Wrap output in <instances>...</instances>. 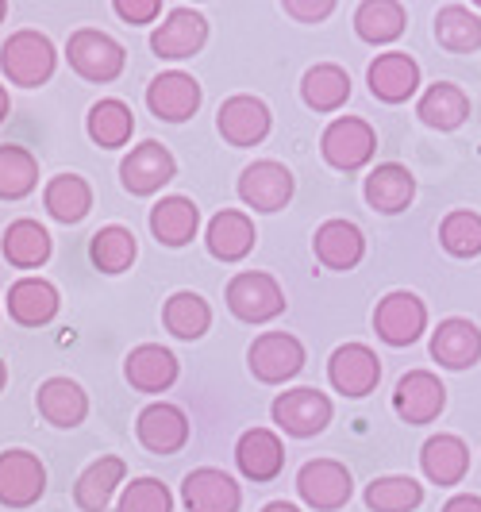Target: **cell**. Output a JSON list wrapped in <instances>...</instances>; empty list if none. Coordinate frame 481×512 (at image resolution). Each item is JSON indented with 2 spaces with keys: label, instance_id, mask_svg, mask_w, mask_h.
<instances>
[{
  "label": "cell",
  "instance_id": "cell-7",
  "mask_svg": "<svg viewBox=\"0 0 481 512\" xmlns=\"http://www.w3.org/2000/svg\"><path fill=\"white\" fill-rule=\"evenodd\" d=\"M274 424H278L285 436H297V439H308V436H320L324 428L331 424V401L320 393V389H289V393H278V401H274Z\"/></svg>",
  "mask_w": 481,
  "mask_h": 512
},
{
  "label": "cell",
  "instance_id": "cell-40",
  "mask_svg": "<svg viewBox=\"0 0 481 512\" xmlns=\"http://www.w3.org/2000/svg\"><path fill=\"white\" fill-rule=\"evenodd\" d=\"M435 39L439 47L455 54H470L481 47V20L466 8V4H447L439 16H435Z\"/></svg>",
  "mask_w": 481,
  "mask_h": 512
},
{
  "label": "cell",
  "instance_id": "cell-32",
  "mask_svg": "<svg viewBox=\"0 0 481 512\" xmlns=\"http://www.w3.org/2000/svg\"><path fill=\"white\" fill-rule=\"evenodd\" d=\"M416 116L435 131H455L470 116V97L458 89L455 81H435L416 104Z\"/></svg>",
  "mask_w": 481,
  "mask_h": 512
},
{
  "label": "cell",
  "instance_id": "cell-16",
  "mask_svg": "<svg viewBox=\"0 0 481 512\" xmlns=\"http://www.w3.org/2000/svg\"><path fill=\"white\" fill-rule=\"evenodd\" d=\"M204 39H208V24H204V16L197 8H170V16L158 24V31L151 35V51L158 58H170V62H178V58H193V54L204 47Z\"/></svg>",
  "mask_w": 481,
  "mask_h": 512
},
{
  "label": "cell",
  "instance_id": "cell-50",
  "mask_svg": "<svg viewBox=\"0 0 481 512\" xmlns=\"http://www.w3.org/2000/svg\"><path fill=\"white\" fill-rule=\"evenodd\" d=\"M4 16H8V4H4V0H0V24H4Z\"/></svg>",
  "mask_w": 481,
  "mask_h": 512
},
{
  "label": "cell",
  "instance_id": "cell-37",
  "mask_svg": "<svg viewBox=\"0 0 481 512\" xmlns=\"http://www.w3.org/2000/svg\"><path fill=\"white\" fill-rule=\"evenodd\" d=\"M162 324H166V332L178 335V339H201L208 328H212V308L204 301L201 293H189V289H181L174 293L166 308H162Z\"/></svg>",
  "mask_w": 481,
  "mask_h": 512
},
{
  "label": "cell",
  "instance_id": "cell-22",
  "mask_svg": "<svg viewBox=\"0 0 481 512\" xmlns=\"http://www.w3.org/2000/svg\"><path fill=\"white\" fill-rule=\"evenodd\" d=\"M254 239H258L254 220L247 212H235V208L216 212V216L208 220V231H204L208 251H212V258H220V262H239V258H247L254 251Z\"/></svg>",
  "mask_w": 481,
  "mask_h": 512
},
{
  "label": "cell",
  "instance_id": "cell-9",
  "mask_svg": "<svg viewBox=\"0 0 481 512\" xmlns=\"http://www.w3.org/2000/svg\"><path fill=\"white\" fill-rule=\"evenodd\" d=\"M174 174H178L174 154L166 151L162 143H154V139L131 147V154L120 162V181H124V189L131 197H151L162 185H170Z\"/></svg>",
  "mask_w": 481,
  "mask_h": 512
},
{
  "label": "cell",
  "instance_id": "cell-17",
  "mask_svg": "<svg viewBox=\"0 0 481 512\" xmlns=\"http://www.w3.org/2000/svg\"><path fill=\"white\" fill-rule=\"evenodd\" d=\"M135 436H139V443L151 455H178L181 447L189 443V416L178 405L154 401V405H147V409L139 412Z\"/></svg>",
  "mask_w": 481,
  "mask_h": 512
},
{
  "label": "cell",
  "instance_id": "cell-18",
  "mask_svg": "<svg viewBox=\"0 0 481 512\" xmlns=\"http://www.w3.org/2000/svg\"><path fill=\"white\" fill-rule=\"evenodd\" d=\"M216 128L228 139L231 147H258L266 135H270V108L258 97H228L220 104V116H216Z\"/></svg>",
  "mask_w": 481,
  "mask_h": 512
},
{
  "label": "cell",
  "instance_id": "cell-27",
  "mask_svg": "<svg viewBox=\"0 0 481 512\" xmlns=\"http://www.w3.org/2000/svg\"><path fill=\"white\" fill-rule=\"evenodd\" d=\"M127 462L116 455H101L97 462H89L81 470V478L74 482V501L81 512H104L116 486H124Z\"/></svg>",
  "mask_w": 481,
  "mask_h": 512
},
{
  "label": "cell",
  "instance_id": "cell-1",
  "mask_svg": "<svg viewBox=\"0 0 481 512\" xmlns=\"http://www.w3.org/2000/svg\"><path fill=\"white\" fill-rule=\"evenodd\" d=\"M54 43L43 35V31H16L8 35V43L0 47V70L12 85H24V89H39L47 85L54 74Z\"/></svg>",
  "mask_w": 481,
  "mask_h": 512
},
{
  "label": "cell",
  "instance_id": "cell-43",
  "mask_svg": "<svg viewBox=\"0 0 481 512\" xmlns=\"http://www.w3.org/2000/svg\"><path fill=\"white\" fill-rule=\"evenodd\" d=\"M120 512H174V493L158 478H135L131 486H124Z\"/></svg>",
  "mask_w": 481,
  "mask_h": 512
},
{
  "label": "cell",
  "instance_id": "cell-10",
  "mask_svg": "<svg viewBox=\"0 0 481 512\" xmlns=\"http://www.w3.org/2000/svg\"><path fill=\"white\" fill-rule=\"evenodd\" d=\"M239 201L254 212H281L293 201V174L289 166H281L274 158L251 162L239 178Z\"/></svg>",
  "mask_w": 481,
  "mask_h": 512
},
{
  "label": "cell",
  "instance_id": "cell-38",
  "mask_svg": "<svg viewBox=\"0 0 481 512\" xmlns=\"http://www.w3.org/2000/svg\"><path fill=\"white\" fill-rule=\"evenodd\" d=\"M135 255H139V243L120 224H108L89 239V258L101 274H124V270H131Z\"/></svg>",
  "mask_w": 481,
  "mask_h": 512
},
{
  "label": "cell",
  "instance_id": "cell-45",
  "mask_svg": "<svg viewBox=\"0 0 481 512\" xmlns=\"http://www.w3.org/2000/svg\"><path fill=\"white\" fill-rule=\"evenodd\" d=\"M285 12H289L293 20L316 24V20H328L331 12H335V4H331V0H289V4H285Z\"/></svg>",
  "mask_w": 481,
  "mask_h": 512
},
{
  "label": "cell",
  "instance_id": "cell-28",
  "mask_svg": "<svg viewBox=\"0 0 481 512\" xmlns=\"http://www.w3.org/2000/svg\"><path fill=\"white\" fill-rule=\"evenodd\" d=\"M201 228V208L189 197H162L151 208V235L162 247H185L197 239Z\"/></svg>",
  "mask_w": 481,
  "mask_h": 512
},
{
  "label": "cell",
  "instance_id": "cell-48",
  "mask_svg": "<svg viewBox=\"0 0 481 512\" xmlns=\"http://www.w3.org/2000/svg\"><path fill=\"white\" fill-rule=\"evenodd\" d=\"M8 112H12V101H8V89H4V85H0V120H4V116H8Z\"/></svg>",
  "mask_w": 481,
  "mask_h": 512
},
{
  "label": "cell",
  "instance_id": "cell-25",
  "mask_svg": "<svg viewBox=\"0 0 481 512\" xmlns=\"http://www.w3.org/2000/svg\"><path fill=\"white\" fill-rule=\"evenodd\" d=\"M366 205L374 208V212H385V216H397V212H405L412 205V197H416V178L408 174V166L401 162H381L378 170L366 178Z\"/></svg>",
  "mask_w": 481,
  "mask_h": 512
},
{
  "label": "cell",
  "instance_id": "cell-24",
  "mask_svg": "<svg viewBox=\"0 0 481 512\" xmlns=\"http://www.w3.org/2000/svg\"><path fill=\"white\" fill-rule=\"evenodd\" d=\"M312 251L328 270H355L366 255V239H362V228L351 220H328L316 228Z\"/></svg>",
  "mask_w": 481,
  "mask_h": 512
},
{
  "label": "cell",
  "instance_id": "cell-21",
  "mask_svg": "<svg viewBox=\"0 0 481 512\" xmlns=\"http://www.w3.org/2000/svg\"><path fill=\"white\" fill-rule=\"evenodd\" d=\"M431 359L447 370H466L481 359V332L478 324L451 316L431 332Z\"/></svg>",
  "mask_w": 481,
  "mask_h": 512
},
{
  "label": "cell",
  "instance_id": "cell-44",
  "mask_svg": "<svg viewBox=\"0 0 481 512\" xmlns=\"http://www.w3.org/2000/svg\"><path fill=\"white\" fill-rule=\"evenodd\" d=\"M112 12L124 24H154V16L162 12V0H116Z\"/></svg>",
  "mask_w": 481,
  "mask_h": 512
},
{
  "label": "cell",
  "instance_id": "cell-26",
  "mask_svg": "<svg viewBox=\"0 0 481 512\" xmlns=\"http://www.w3.org/2000/svg\"><path fill=\"white\" fill-rule=\"evenodd\" d=\"M35 405H39V416L54 428H77L89 416V397L70 378H47L35 393Z\"/></svg>",
  "mask_w": 481,
  "mask_h": 512
},
{
  "label": "cell",
  "instance_id": "cell-46",
  "mask_svg": "<svg viewBox=\"0 0 481 512\" xmlns=\"http://www.w3.org/2000/svg\"><path fill=\"white\" fill-rule=\"evenodd\" d=\"M443 512H481V497L478 493H455V497L443 505Z\"/></svg>",
  "mask_w": 481,
  "mask_h": 512
},
{
  "label": "cell",
  "instance_id": "cell-23",
  "mask_svg": "<svg viewBox=\"0 0 481 512\" xmlns=\"http://www.w3.org/2000/svg\"><path fill=\"white\" fill-rule=\"evenodd\" d=\"M124 378L139 393H166L170 385L178 382V359H174V351H166L158 343H143V347H135L127 355Z\"/></svg>",
  "mask_w": 481,
  "mask_h": 512
},
{
  "label": "cell",
  "instance_id": "cell-30",
  "mask_svg": "<svg viewBox=\"0 0 481 512\" xmlns=\"http://www.w3.org/2000/svg\"><path fill=\"white\" fill-rule=\"evenodd\" d=\"M420 466H424L428 482H435V486H458L466 478V470H470V447L458 436L439 432V436H431L424 443Z\"/></svg>",
  "mask_w": 481,
  "mask_h": 512
},
{
  "label": "cell",
  "instance_id": "cell-33",
  "mask_svg": "<svg viewBox=\"0 0 481 512\" xmlns=\"http://www.w3.org/2000/svg\"><path fill=\"white\" fill-rule=\"evenodd\" d=\"M0 247H4V258L12 266L35 270V266H43L51 258V231L43 228L39 220H16V224L4 228Z\"/></svg>",
  "mask_w": 481,
  "mask_h": 512
},
{
  "label": "cell",
  "instance_id": "cell-39",
  "mask_svg": "<svg viewBox=\"0 0 481 512\" xmlns=\"http://www.w3.org/2000/svg\"><path fill=\"white\" fill-rule=\"evenodd\" d=\"M39 185V162L27 147L4 143L0 147V201H24Z\"/></svg>",
  "mask_w": 481,
  "mask_h": 512
},
{
  "label": "cell",
  "instance_id": "cell-19",
  "mask_svg": "<svg viewBox=\"0 0 481 512\" xmlns=\"http://www.w3.org/2000/svg\"><path fill=\"white\" fill-rule=\"evenodd\" d=\"M366 81H370V93L385 104H405L416 89H420V66L412 54L389 51L378 54L366 70Z\"/></svg>",
  "mask_w": 481,
  "mask_h": 512
},
{
  "label": "cell",
  "instance_id": "cell-12",
  "mask_svg": "<svg viewBox=\"0 0 481 512\" xmlns=\"http://www.w3.org/2000/svg\"><path fill=\"white\" fill-rule=\"evenodd\" d=\"M147 108L166 124H185L201 108V81L181 70H166L147 85Z\"/></svg>",
  "mask_w": 481,
  "mask_h": 512
},
{
  "label": "cell",
  "instance_id": "cell-36",
  "mask_svg": "<svg viewBox=\"0 0 481 512\" xmlns=\"http://www.w3.org/2000/svg\"><path fill=\"white\" fill-rule=\"evenodd\" d=\"M405 24H408V16L397 0H366V4H358L355 8L358 39H366V43H374V47H378V43L401 39Z\"/></svg>",
  "mask_w": 481,
  "mask_h": 512
},
{
  "label": "cell",
  "instance_id": "cell-14",
  "mask_svg": "<svg viewBox=\"0 0 481 512\" xmlns=\"http://www.w3.org/2000/svg\"><path fill=\"white\" fill-rule=\"evenodd\" d=\"M443 409H447V389L431 370H408L405 378L397 382L393 412L405 424H431Z\"/></svg>",
  "mask_w": 481,
  "mask_h": 512
},
{
  "label": "cell",
  "instance_id": "cell-41",
  "mask_svg": "<svg viewBox=\"0 0 481 512\" xmlns=\"http://www.w3.org/2000/svg\"><path fill=\"white\" fill-rule=\"evenodd\" d=\"M424 501V486L408 474H389V478H374L366 486V509L370 512H412Z\"/></svg>",
  "mask_w": 481,
  "mask_h": 512
},
{
  "label": "cell",
  "instance_id": "cell-3",
  "mask_svg": "<svg viewBox=\"0 0 481 512\" xmlns=\"http://www.w3.org/2000/svg\"><path fill=\"white\" fill-rule=\"evenodd\" d=\"M374 151H378V131L370 128L366 120H358V116H339V120H331L328 131H324V139H320L324 162L335 166V170H343V174L362 170V166L374 158Z\"/></svg>",
  "mask_w": 481,
  "mask_h": 512
},
{
  "label": "cell",
  "instance_id": "cell-47",
  "mask_svg": "<svg viewBox=\"0 0 481 512\" xmlns=\"http://www.w3.org/2000/svg\"><path fill=\"white\" fill-rule=\"evenodd\" d=\"M262 512H301V509H297V505H289V501H270Z\"/></svg>",
  "mask_w": 481,
  "mask_h": 512
},
{
  "label": "cell",
  "instance_id": "cell-31",
  "mask_svg": "<svg viewBox=\"0 0 481 512\" xmlns=\"http://www.w3.org/2000/svg\"><path fill=\"white\" fill-rule=\"evenodd\" d=\"M301 97L312 112H339L351 101V74L335 62H320L312 66L301 81Z\"/></svg>",
  "mask_w": 481,
  "mask_h": 512
},
{
  "label": "cell",
  "instance_id": "cell-13",
  "mask_svg": "<svg viewBox=\"0 0 481 512\" xmlns=\"http://www.w3.org/2000/svg\"><path fill=\"white\" fill-rule=\"evenodd\" d=\"M328 378L343 397H366L381 382V359L366 343H343L328 362Z\"/></svg>",
  "mask_w": 481,
  "mask_h": 512
},
{
  "label": "cell",
  "instance_id": "cell-34",
  "mask_svg": "<svg viewBox=\"0 0 481 512\" xmlns=\"http://www.w3.org/2000/svg\"><path fill=\"white\" fill-rule=\"evenodd\" d=\"M43 205H47V212L58 224H81L89 216V208H93V189L77 174H58L43 189Z\"/></svg>",
  "mask_w": 481,
  "mask_h": 512
},
{
  "label": "cell",
  "instance_id": "cell-6",
  "mask_svg": "<svg viewBox=\"0 0 481 512\" xmlns=\"http://www.w3.org/2000/svg\"><path fill=\"white\" fill-rule=\"evenodd\" d=\"M247 366L258 382L281 385L304 370V347L289 332H262L247 351Z\"/></svg>",
  "mask_w": 481,
  "mask_h": 512
},
{
  "label": "cell",
  "instance_id": "cell-42",
  "mask_svg": "<svg viewBox=\"0 0 481 512\" xmlns=\"http://www.w3.org/2000/svg\"><path fill=\"white\" fill-rule=\"evenodd\" d=\"M439 243L443 251L455 258H474L481 255V216L470 208H455L443 216L439 224Z\"/></svg>",
  "mask_w": 481,
  "mask_h": 512
},
{
  "label": "cell",
  "instance_id": "cell-11",
  "mask_svg": "<svg viewBox=\"0 0 481 512\" xmlns=\"http://www.w3.org/2000/svg\"><path fill=\"white\" fill-rule=\"evenodd\" d=\"M47 489V470L39 455L31 451H0V505L8 509H27L43 497Z\"/></svg>",
  "mask_w": 481,
  "mask_h": 512
},
{
  "label": "cell",
  "instance_id": "cell-35",
  "mask_svg": "<svg viewBox=\"0 0 481 512\" xmlns=\"http://www.w3.org/2000/svg\"><path fill=\"white\" fill-rule=\"evenodd\" d=\"M89 139L104 147V151H116V147H127L131 143V131H135V116L124 101L116 97H104L89 108Z\"/></svg>",
  "mask_w": 481,
  "mask_h": 512
},
{
  "label": "cell",
  "instance_id": "cell-15",
  "mask_svg": "<svg viewBox=\"0 0 481 512\" xmlns=\"http://www.w3.org/2000/svg\"><path fill=\"white\" fill-rule=\"evenodd\" d=\"M181 501L189 512H239L243 493H239V482L231 474L216 470V466H201V470L185 474Z\"/></svg>",
  "mask_w": 481,
  "mask_h": 512
},
{
  "label": "cell",
  "instance_id": "cell-49",
  "mask_svg": "<svg viewBox=\"0 0 481 512\" xmlns=\"http://www.w3.org/2000/svg\"><path fill=\"white\" fill-rule=\"evenodd\" d=\"M4 382H8V366L0 362V389H4Z\"/></svg>",
  "mask_w": 481,
  "mask_h": 512
},
{
  "label": "cell",
  "instance_id": "cell-5",
  "mask_svg": "<svg viewBox=\"0 0 481 512\" xmlns=\"http://www.w3.org/2000/svg\"><path fill=\"white\" fill-rule=\"evenodd\" d=\"M297 493H301V501L308 509L339 512L351 501V493H355V478H351V470L343 462L312 459L304 462L301 474H297Z\"/></svg>",
  "mask_w": 481,
  "mask_h": 512
},
{
  "label": "cell",
  "instance_id": "cell-29",
  "mask_svg": "<svg viewBox=\"0 0 481 512\" xmlns=\"http://www.w3.org/2000/svg\"><path fill=\"white\" fill-rule=\"evenodd\" d=\"M8 316L24 328H43L58 316V289L43 278H20L8 289Z\"/></svg>",
  "mask_w": 481,
  "mask_h": 512
},
{
  "label": "cell",
  "instance_id": "cell-4",
  "mask_svg": "<svg viewBox=\"0 0 481 512\" xmlns=\"http://www.w3.org/2000/svg\"><path fill=\"white\" fill-rule=\"evenodd\" d=\"M228 308L235 320H243V324H266V320H274L285 312V293H281V285L270 278V274H262V270H243V274H235L228 282Z\"/></svg>",
  "mask_w": 481,
  "mask_h": 512
},
{
  "label": "cell",
  "instance_id": "cell-20",
  "mask_svg": "<svg viewBox=\"0 0 481 512\" xmlns=\"http://www.w3.org/2000/svg\"><path fill=\"white\" fill-rule=\"evenodd\" d=\"M235 466L251 482H274L285 466V447L270 428H251L235 443Z\"/></svg>",
  "mask_w": 481,
  "mask_h": 512
},
{
  "label": "cell",
  "instance_id": "cell-8",
  "mask_svg": "<svg viewBox=\"0 0 481 512\" xmlns=\"http://www.w3.org/2000/svg\"><path fill=\"white\" fill-rule=\"evenodd\" d=\"M428 328V308L416 293L408 289H397L389 297H381L378 308H374V332L378 339H385L389 347H408L416 343Z\"/></svg>",
  "mask_w": 481,
  "mask_h": 512
},
{
  "label": "cell",
  "instance_id": "cell-2",
  "mask_svg": "<svg viewBox=\"0 0 481 512\" xmlns=\"http://www.w3.org/2000/svg\"><path fill=\"white\" fill-rule=\"evenodd\" d=\"M66 58H70V66H74L77 77H85V81H116V77L124 74V62L127 54L124 47L112 39V35H104L97 27H81L70 35V43H66Z\"/></svg>",
  "mask_w": 481,
  "mask_h": 512
}]
</instances>
